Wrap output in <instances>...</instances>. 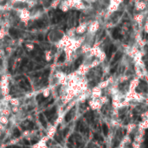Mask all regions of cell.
<instances>
[{
  "instance_id": "6da1fadb",
  "label": "cell",
  "mask_w": 148,
  "mask_h": 148,
  "mask_svg": "<svg viewBox=\"0 0 148 148\" xmlns=\"http://www.w3.org/2000/svg\"><path fill=\"white\" fill-rule=\"evenodd\" d=\"M100 29V23L99 21H93L90 23L89 25H88V34H92V35H95L98 29Z\"/></svg>"
},
{
  "instance_id": "7a4b0ae2",
  "label": "cell",
  "mask_w": 148,
  "mask_h": 148,
  "mask_svg": "<svg viewBox=\"0 0 148 148\" xmlns=\"http://www.w3.org/2000/svg\"><path fill=\"white\" fill-rule=\"evenodd\" d=\"M30 14H31L30 11L28 9L24 8V9H22L20 10V12H19V17H20L21 21H23V22H28V21L30 20V16H31Z\"/></svg>"
},
{
  "instance_id": "3957f363",
  "label": "cell",
  "mask_w": 148,
  "mask_h": 148,
  "mask_svg": "<svg viewBox=\"0 0 148 148\" xmlns=\"http://www.w3.org/2000/svg\"><path fill=\"white\" fill-rule=\"evenodd\" d=\"M89 69H90L89 66H88V64L83 63V64H82V65L78 68V69H77V71H76V74H77L78 75H80V76H83V75H85L88 72Z\"/></svg>"
},
{
  "instance_id": "277c9868",
  "label": "cell",
  "mask_w": 148,
  "mask_h": 148,
  "mask_svg": "<svg viewBox=\"0 0 148 148\" xmlns=\"http://www.w3.org/2000/svg\"><path fill=\"white\" fill-rule=\"evenodd\" d=\"M102 95V89H101L98 86L95 87L91 92H90V95L92 97V99H99Z\"/></svg>"
},
{
  "instance_id": "5b68a950",
  "label": "cell",
  "mask_w": 148,
  "mask_h": 148,
  "mask_svg": "<svg viewBox=\"0 0 148 148\" xmlns=\"http://www.w3.org/2000/svg\"><path fill=\"white\" fill-rule=\"evenodd\" d=\"M89 106L93 110H98L101 108L102 104L101 103L99 99H92L89 101Z\"/></svg>"
},
{
  "instance_id": "8992f818",
  "label": "cell",
  "mask_w": 148,
  "mask_h": 148,
  "mask_svg": "<svg viewBox=\"0 0 148 148\" xmlns=\"http://www.w3.org/2000/svg\"><path fill=\"white\" fill-rule=\"evenodd\" d=\"M87 29H88V24L86 23H82L75 28V34L77 35L84 34L87 31Z\"/></svg>"
},
{
  "instance_id": "52a82bcc",
  "label": "cell",
  "mask_w": 148,
  "mask_h": 148,
  "mask_svg": "<svg viewBox=\"0 0 148 148\" xmlns=\"http://www.w3.org/2000/svg\"><path fill=\"white\" fill-rule=\"evenodd\" d=\"M147 3L144 2V1H138L135 3V8L137 10H141V11L146 10H147Z\"/></svg>"
},
{
  "instance_id": "ba28073f",
  "label": "cell",
  "mask_w": 148,
  "mask_h": 148,
  "mask_svg": "<svg viewBox=\"0 0 148 148\" xmlns=\"http://www.w3.org/2000/svg\"><path fill=\"white\" fill-rule=\"evenodd\" d=\"M140 85V78H134L131 81L129 85V90H135L137 87Z\"/></svg>"
},
{
  "instance_id": "9c48e42d",
  "label": "cell",
  "mask_w": 148,
  "mask_h": 148,
  "mask_svg": "<svg viewBox=\"0 0 148 148\" xmlns=\"http://www.w3.org/2000/svg\"><path fill=\"white\" fill-rule=\"evenodd\" d=\"M119 4H117V3H109V5H108V12L109 13H114V12H115V11H117L118 10V9H119Z\"/></svg>"
},
{
  "instance_id": "30bf717a",
  "label": "cell",
  "mask_w": 148,
  "mask_h": 148,
  "mask_svg": "<svg viewBox=\"0 0 148 148\" xmlns=\"http://www.w3.org/2000/svg\"><path fill=\"white\" fill-rule=\"evenodd\" d=\"M56 132V126H52L49 129V132H48V138L49 139H51L54 137L55 134Z\"/></svg>"
},
{
  "instance_id": "8fae6325",
  "label": "cell",
  "mask_w": 148,
  "mask_h": 148,
  "mask_svg": "<svg viewBox=\"0 0 148 148\" xmlns=\"http://www.w3.org/2000/svg\"><path fill=\"white\" fill-rule=\"evenodd\" d=\"M144 18H145V15L142 14V13L137 14V15L134 16V20H135V22L138 23H141L144 21Z\"/></svg>"
},
{
  "instance_id": "7c38bea8",
  "label": "cell",
  "mask_w": 148,
  "mask_h": 148,
  "mask_svg": "<svg viewBox=\"0 0 148 148\" xmlns=\"http://www.w3.org/2000/svg\"><path fill=\"white\" fill-rule=\"evenodd\" d=\"M11 113V110L10 108H8L7 107L5 108H3V109H0V114L1 115H3V116H9Z\"/></svg>"
},
{
  "instance_id": "4fadbf2b",
  "label": "cell",
  "mask_w": 148,
  "mask_h": 148,
  "mask_svg": "<svg viewBox=\"0 0 148 148\" xmlns=\"http://www.w3.org/2000/svg\"><path fill=\"white\" fill-rule=\"evenodd\" d=\"M74 8H75L76 10H83L86 8V5H85V3L82 1H80V2H78V3H76L75 4Z\"/></svg>"
},
{
  "instance_id": "5bb4252c",
  "label": "cell",
  "mask_w": 148,
  "mask_h": 148,
  "mask_svg": "<svg viewBox=\"0 0 148 148\" xmlns=\"http://www.w3.org/2000/svg\"><path fill=\"white\" fill-rule=\"evenodd\" d=\"M148 127V121L147 120H144L139 126V128H140V131H144L146 130L147 128Z\"/></svg>"
},
{
  "instance_id": "9a60e30c",
  "label": "cell",
  "mask_w": 148,
  "mask_h": 148,
  "mask_svg": "<svg viewBox=\"0 0 148 148\" xmlns=\"http://www.w3.org/2000/svg\"><path fill=\"white\" fill-rule=\"evenodd\" d=\"M59 8H60V9H61V10H62L63 12H67V11L69 10V8L68 4L66 3V1H65V0L62 2V3L59 5Z\"/></svg>"
},
{
  "instance_id": "2e32d148",
  "label": "cell",
  "mask_w": 148,
  "mask_h": 148,
  "mask_svg": "<svg viewBox=\"0 0 148 148\" xmlns=\"http://www.w3.org/2000/svg\"><path fill=\"white\" fill-rule=\"evenodd\" d=\"M32 148H48V147L46 145V142H44L42 140H40L38 143H36V145H34Z\"/></svg>"
},
{
  "instance_id": "e0dca14e",
  "label": "cell",
  "mask_w": 148,
  "mask_h": 148,
  "mask_svg": "<svg viewBox=\"0 0 148 148\" xmlns=\"http://www.w3.org/2000/svg\"><path fill=\"white\" fill-rule=\"evenodd\" d=\"M9 102L10 103V105L12 107H18L19 106V100L16 98H10V100L9 101Z\"/></svg>"
},
{
  "instance_id": "ac0fdd59",
  "label": "cell",
  "mask_w": 148,
  "mask_h": 148,
  "mask_svg": "<svg viewBox=\"0 0 148 148\" xmlns=\"http://www.w3.org/2000/svg\"><path fill=\"white\" fill-rule=\"evenodd\" d=\"M68 36L71 37V38H74L75 36V28H70L68 31H67V34H66Z\"/></svg>"
},
{
  "instance_id": "d6986e66",
  "label": "cell",
  "mask_w": 148,
  "mask_h": 148,
  "mask_svg": "<svg viewBox=\"0 0 148 148\" xmlns=\"http://www.w3.org/2000/svg\"><path fill=\"white\" fill-rule=\"evenodd\" d=\"M0 123L3 126L7 125L9 123V119L7 116H3V115H0Z\"/></svg>"
},
{
  "instance_id": "ffe728a7",
  "label": "cell",
  "mask_w": 148,
  "mask_h": 148,
  "mask_svg": "<svg viewBox=\"0 0 148 148\" xmlns=\"http://www.w3.org/2000/svg\"><path fill=\"white\" fill-rule=\"evenodd\" d=\"M108 85H109V82H108V80H106V81L101 82L98 85V87H99L101 89H104V88H106L107 87H108Z\"/></svg>"
},
{
  "instance_id": "44dd1931",
  "label": "cell",
  "mask_w": 148,
  "mask_h": 148,
  "mask_svg": "<svg viewBox=\"0 0 148 148\" xmlns=\"http://www.w3.org/2000/svg\"><path fill=\"white\" fill-rule=\"evenodd\" d=\"M44 56H45V60L47 62H50L51 61V58H52V52L50 50H46Z\"/></svg>"
},
{
  "instance_id": "7402d4cb",
  "label": "cell",
  "mask_w": 148,
  "mask_h": 148,
  "mask_svg": "<svg viewBox=\"0 0 148 148\" xmlns=\"http://www.w3.org/2000/svg\"><path fill=\"white\" fill-rule=\"evenodd\" d=\"M106 58H107V55H106V53H105L104 51H101V55L99 56V57H98L97 59L100 61V62H103L106 60Z\"/></svg>"
},
{
  "instance_id": "603a6c76",
  "label": "cell",
  "mask_w": 148,
  "mask_h": 148,
  "mask_svg": "<svg viewBox=\"0 0 148 148\" xmlns=\"http://www.w3.org/2000/svg\"><path fill=\"white\" fill-rule=\"evenodd\" d=\"M67 75L65 74V73H63V72H62V71H58L56 74V77L58 79V80H60V79H62V78H63L64 76H66Z\"/></svg>"
},
{
  "instance_id": "cb8c5ba5",
  "label": "cell",
  "mask_w": 148,
  "mask_h": 148,
  "mask_svg": "<svg viewBox=\"0 0 148 148\" xmlns=\"http://www.w3.org/2000/svg\"><path fill=\"white\" fill-rule=\"evenodd\" d=\"M49 95H50V89H49V88H45V89L42 91V95H43V97L47 98V97L49 96Z\"/></svg>"
},
{
  "instance_id": "d4e9b609",
  "label": "cell",
  "mask_w": 148,
  "mask_h": 148,
  "mask_svg": "<svg viewBox=\"0 0 148 148\" xmlns=\"http://www.w3.org/2000/svg\"><path fill=\"white\" fill-rule=\"evenodd\" d=\"M99 100H100V101H101V103L102 105L105 104V103H107L108 101V99L107 96H102V95L99 98Z\"/></svg>"
},
{
  "instance_id": "484cf974",
  "label": "cell",
  "mask_w": 148,
  "mask_h": 148,
  "mask_svg": "<svg viewBox=\"0 0 148 148\" xmlns=\"http://www.w3.org/2000/svg\"><path fill=\"white\" fill-rule=\"evenodd\" d=\"M59 3H60V0H54L52 3H51V7L52 8H56V7H58V4H59Z\"/></svg>"
},
{
  "instance_id": "4316f807",
  "label": "cell",
  "mask_w": 148,
  "mask_h": 148,
  "mask_svg": "<svg viewBox=\"0 0 148 148\" xmlns=\"http://www.w3.org/2000/svg\"><path fill=\"white\" fill-rule=\"evenodd\" d=\"M134 128H135V125H134V124H129V125L127 126V132H128V133H131Z\"/></svg>"
},
{
  "instance_id": "83f0119b",
  "label": "cell",
  "mask_w": 148,
  "mask_h": 148,
  "mask_svg": "<svg viewBox=\"0 0 148 148\" xmlns=\"http://www.w3.org/2000/svg\"><path fill=\"white\" fill-rule=\"evenodd\" d=\"M5 34H6L5 29H3V28H1V29H0V40H1V39H3V38L4 37Z\"/></svg>"
},
{
  "instance_id": "f1b7e54d",
  "label": "cell",
  "mask_w": 148,
  "mask_h": 148,
  "mask_svg": "<svg viewBox=\"0 0 148 148\" xmlns=\"http://www.w3.org/2000/svg\"><path fill=\"white\" fill-rule=\"evenodd\" d=\"M25 47L28 50H33L34 49V44L33 43H27L25 45Z\"/></svg>"
},
{
  "instance_id": "f546056e",
  "label": "cell",
  "mask_w": 148,
  "mask_h": 148,
  "mask_svg": "<svg viewBox=\"0 0 148 148\" xmlns=\"http://www.w3.org/2000/svg\"><path fill=\"white\" fill-rule=\"evenodd\" d=\"M123 0H110V3H117V4H121L122 3Z\"/></svg>"
},
{
  "instance_id": "4dcf8cb0",
  "label": "cell",
  "mask_w": 148,
  "mask_h": 148,
  "mask_svg": "<svg viewBox=\"0 0 148 148\" xmlns=\"http://www.w3.org/2000/svg\"><path fill=\"white\" fill-rule=\"evenodd\" d=\"M28 0H10V3H23V2H27Z\"/></svg>"
},
{
  "instance_id": "1f68e13d",
  "label": "cell",
  "mask_w": 148,
  "mask_h": 148,
  "mask_svg": "<svg viewBox=\"0 0 148 148\" xmlns=\"http://www.w3.org/2000/svg\"><path fill=\"white\" fill-rule=\"evenodd\" d=\"M133 147H134V148H140V143L134 142V143L133 144Z\"/></svg>"
},
{
  "instance_id": "d6a6232c",
  "label": "cell",
  "mask_w": 148,
  "mask_h": 148,
  "mask_svg": "<svg viewBox=\"0 0 148 148\" xmlns=\"http://www.w3.org/2000/svg\"><path fill=\"white\" fill-rule=\"evenodd\" d=\"M11 112H13V113H16L17 111H18V107H13V108H11Z\"/></svg>"
},
{
  "instance_id": "836d02e7",
  "label": "cell",
  "mask_w": 148,
  "mask_h": 148,
  "mask_svg": "<svg viewBox=\"0 0 148 148\" xmlns=\"http://www.w3.org/2000/svg\"><path fill=\"white\" fill-rule=\"evenodd\" d=\"M144 29H145V32L148 33V29H147V23H146L145 26H144Z\"/></svg>"
}]
</instances>
